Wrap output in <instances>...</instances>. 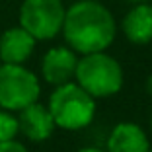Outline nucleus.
Wrapping results in <instances>:
<instances>
[{"instance_id": "1", "label": "nucleus", "mask_w": 152, "mask_h": 152, "mask_svg": "<svg viewBox=\"0 0 152 152\" xmlns=\"http://www.w3.org/2000/svg\"><path fill=\"white\" fill-rule=\"evenodd\" d=\"M64 39L74 53L105 51L115 39V20L111 12L96 0H78L64 12Z\"/></svg>"}, {"instance_id": "2", "label": "nucleus", "mask_w": 152, "mask_h": 152, "mask_svg": "<svg viewBox=\"0 0 152 152\" xmlns=\"http://www.w3.org/2000/svg\"><path fill=\"white\" fill-rule=\"evenodd\" d=\"M47 109L55 121V127L66 131H80L94 121L96 102L84 88L70 80L55 88Z\"/></svg>"}, {"instance_id": "3", "label": "nucleus", "mask_w": 152, "mask_h": 152, "mask_svg": "<svg viewBox=\"0 0 152 152\" xmlns=\"http://www.w3.org/2000/svg\"><path fill=\"white\" fill-rule=\"evenodd\" d=\"M76 84L92 98H109L123 88V68L107 53H88L78 58L74 70Z\"/></svg>"}, {"instance_id": "4", "label": "nucleus", "mask_w": 152, "mask_h": 152, "mask_svg": "<svg viewBox=\"0 0 152 152\" xmlns=\"http://www.w3.org/2000/svg\"><path fill=\"white\" fill-rule=\"evenodd\" d=\"M39 94V80L31 70L23 68L22 64L8 63L0 66V107L20 111L37 102Z\"/></svg>"}, {"instance_id": "5", "label": "nucleus", "mask_w": 152, "mask_h": 152, "mask_svg": "<svg viewBox=\"0 0 152 152\" xmlns=\"http://www.w3.org/2000/svg\"><path fill=\"white\" fill-rule=\"evenodd\" d=\"M66 8L61 0H23L20 8V26L31 33L35 41L53 39L64 22Z\"/></svg>"}, {"instance_id": "6", "label": "nucleus", "mask_w": 152, "mask_h": 152, "mask_svg": "<svg viewBox=\"0 0 152 152\" xmlns=\"http://www.w3.org/2000/svg\"><path fill=\"white\" fill-rule=\"evenodd\" d=\"M76 53L68 47H55L49 49L47 55L43 57L41 63V72L43 78L53 86H61L66 84L74 78V70H76Z\"/></svg>"}, {"instance_id": "7", "label": "nucleus", "mask_w": 152, "mask_h": 152, "mask_svg": "<svg viewBox=\"0 0 152 152\" xmlns=\"http://www.w3.org/2000/svg\"><path fill=\"white\" fill-rule=\"evenodd\" d=\"M16 119H18V131H22L33 142L47 140L53 134V129H55L53 117H51L49 109L37 102L20 109V117H16Z\"/></svg>"}, {"instance_id": "8", "label": "nucleus", "mask_w": 152, "mask_h": 152, "mask_svg": "<svg viewBox=\"0 0 152 152\" xmlns=\"http://www.w3.org/2000/svg\"><path fill=\"white\" fill-rule=\"evenodd\" d=\"M35 49V37L27 33L22 26L10 27L0 37V58L8 64H22Z\"/></svg>"}, {"instance_id": "9", "label": "nucleus", "mask_w": 152, "mask_h": 152, "mask_svg": "<svg viewBox=\"0 0 152 152\" xmlns=\"http://www.w3.org/2000/svg\"><path fill=\"white\" fill-rule=\"evenodd\" d=\"M150 142L144 129L137 123H119L107 139V152H148Z\"/></svg>"}, {"instance_id": "10", "label": "nucleus", "mask_w": 152, "mask_h": 152, "mask_svg": "<svg viewBox=\"0 0 152 152\" xmlns=\"http://www.w3.org/2000/svg\"><path fill=\"white\" fill-rule=\"evenodd\" d=\"M123 33L134 45H146L152 41V4H134L123 18Z\"/></svg>"}, {"instance_id": "11", "label": "nucleus", "mask_w": 152, "mask_h": 152, "mask_svg": "<svg viewBox=\"0 0 152 152\" xmlns=\"http://www.w3.org/2000/svg\"><path fill=\"white\" fill-rule=\"evenodd\" d=\"M18 133V119L6 111H0V142L14 139Z\"/></svg>"}, {"instance_id": "12", "label": "nucleus", "mask_w": 152, "mask_h": 152, "mask_svg": "<svg viewBox=\"0 0 152 152\" xmlns=\"http://www.w3.org/2000/svg\"><path fill=\"white\" fill-rule=\"evenodd\" d=\"M0 152H27V148L22 142L10 139V140H2L0 142Z\"/></svg>"}, {"instance_id": "13", "label": "nucleus", "mask_w": 152, "mask_h": 152, "mask_svg": "<svg viewBox=\"0 0 152 152\" xmlns=\"http://www.w3.org/2000/svg\"><path fill=\"white\" fill-rule=\"evenodd\" d=\"M76 152H103L102 148H94V146H88V148H80V150H76Z\"/></svg>"}, {"instance_id": "14", "label": "nucleus", "mask_w": 152, "mask_h": 152, "mask_svg": "<svg viewBox=\"0 0 152 152\" xmlns=\"http://www.w3.org/2000/svg\"><path fill=\"white\" fill-rule=\"evenodd\" d=\"M146 92H148V94L152 96V74H150V76L146 78Z\"/></svg>"}, {"instance_id": "15", "label": "nucleus", "mask_w": 152, "mask_h": 152, "mask_svg": "<svg viewBox=\"0 0 152 152\" xmlns=\"http://www.w3.org/2000/svg\"><path fill=\"white\" fill-rule=\"evenodd\" d=\"M131 4H144V2H148V0H129Z\"/></svg>"}, {"instance_id": "16", "label": "nucleus", "mask_w": 152, "mask_h": 152, "mask_svg": "<svg viewBox=\"0 0 152 152\" xmlns=\"http://www.w3.org/2000/svg\"><path fill=\"white\" fill-rule=\"evenodd\" d=\"M148 152H152V148H150V150H148Z\"/></svg>"}]
</instances>
